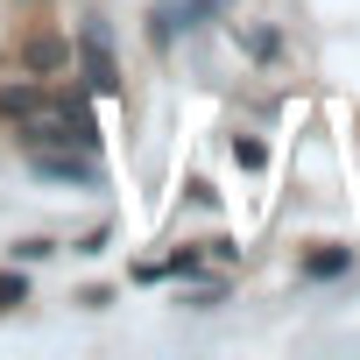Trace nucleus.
Here are the masks:
<instances>
[{
  "label": "nucleus",
  "instance_id": "obj_1",
  "mask_svg": "<svg viewBox=\"0 0 360 360\" xmlns=\"http://www.w3.org/2000/svg\"><path fill=\"white\" fill-rule=\"evenodd\" d=\"M78 50H85V85H92V92H120V71H113V57H106V29H99V22H85Z\"/></svg>",
  "mask_w": 360,
  "mask_h": 360
},
{
  "label": "nucleus",
  "instance_id": "obj_7",
  "mask_svg": "<svg viewBox=\"0 0 360 360\" xmlns=\"http://www.w3.org/2000/svg\"><path fill=\"white\" fill-rule=\"evenodd\" d=\"M233 162H240V169H262V162H269V148H262V141H248V134H233Z\"/></svg>",
  "mask_w": 360,
  "mask_h": 360
},
{
  "label": "nucleus",
  "instance_id": "obj_2",
  "mask_svg": "<svg viewBox=\"0 0 360 360\" xmlns=\"http://www.w3.org/2000/svg\"><path fill=\"white\" fill-rule=\"evenodd\" d=\"M29 162H36V176H50V184H85V191L99 184V162L92 155H50V148H36Z\"/></svg>",
  "mask_w": 360,
  "mask_h": 360
},
{
  "label": "nucleus",
  "instance_id": "obj_6",
  "mask_svg": "<svg viewBox=\"0 0 360 360\" xmlns=\"http://www.w3.org/2000/svg\"><path fill=\"white\" fill-rule=\"evenodd\" d=\"M0 106H8V113H43V92H29V85H15V92H0Z\"/></svg>",
  "mask_w": 360,
  "mask_h": 360
},
{
  "label": "nucleus",
  "instance_id": "obj_4",
  "mask_svg": "<svg viewBox=\"0 0 360 360\" xmlns=\"http://www.w3.org/2000/svg\"><path fill=\"white\" fill-rule=\"evenodd\" d=\"M346 269H353L346 248H318V255H304V276H318V283H325V276H346Z\"/></svg>",
  "mask_w": 360,
  "mask_h": 360
},
{
  "label": "nucleus",
  "instance_id": "obj_3",
  "mask_svg": "<svg viewBox=\"0 0 360 360\" xmlns=\"http://www.w3.org/2000/svg\"><path fill=\"white\" fill-rule=\"evenodd\" d=\"M64 57H71V43H64V36H36V43L22 50V64H29V71H57Z\"/></svg>",
  "mask_w": 360,
  "mask_h": 360
},
{
  "label": "nucleus",
  "instance_id": "obj_5",
  "mask_svg": "<svg viewBox=\"0 0 360 360\" xmlns=\"http://www.w3.org/2000/svg\"><path fill=\"white\" fill-rule=\"evenodd\" d=\"M15 304H29V283L15 269H0V311H15Z\"/></svg>",
  "mask_w": 360,
  "mask_h": 360
}]
</instances>
